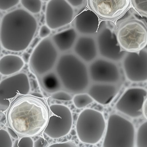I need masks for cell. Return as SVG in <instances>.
I'll return each mask as SVG.
<instances>
[{
    "mask_svg": "<svg viewBox=\"0 0 147 147\" xmlns=\"http://www.w3.org/2000/svg\"><path fill=\"white\" fill-rule=\"evenodd\" d=\"M42 84L44 90L51 94L62 90L61 82L56 73L49 72L43 75Z\"/></svg>",
    "mask_w": 147,
    "mask_h": 147,
    "instance_id": "21",
    "label": "cell"
},
{
    "mask_svg": "<svg viewBox=\"0 0 147 147\" xmlns=\"http://www.w3.org/2000/svg\"><path fill=\"white\" fill-rule=\"evenodd\" d=\"M58 50L51 38H44L38 43L30 59V66L37 74L43 76L53 69L58 60Z\"/></svg>",
    "mask_w": 147,
    "mask_h": 147,
    "instance_id": "7",
    "label": "cell"
},
{
    "mask_svg": "<svg viewBox=\"0 0 147 147\" xmlns=\"http://www.w3.org/2000/svg\"><path fill=\"white\" fill-rule=\"evenodd\" d=\"M102 144L103 147H133L135 131L132 123L115 113L108 119Z\"/></svg>",
    "mask_w": 147,
    "mask_h": 147,
    "instance_id": "6",
    "label": "cell"
},
{
    "mask_svg": "<svg viewBox=\"0 0 147 147\" xmlns=\"http://www.w3.org/2000/svg\"><path fill=\"white\" fill-rule=\"evenodd\" d=\"M92 9L99 17L112 20L122 15L128 8L130 0H88Z\"/></svg>",
    "mask_w": 147,
    "mask_h": 147,
    "instance_id": "15",
    "label": "cell"
},
{
    "mask_svg": "<svg viewBox=\"0 0 147 147\" xmlns=\"http://www.w3.org/2000/svg\"><path fill=\"white\" fill-rule=\"evenodd\" d=\"M134 7L140 14L147 16V0H131Z\"/></svg>",
    "mask_w": 147,
    "mask_h": 147,
    "instance_id": "26",
    "label": "cell"
},
{
    "mask_svg": "<svg viewBox=\"0 0 147 147\" xmlns=\"http://www.w3.org/2000/svg\"><path fill=\"white\" fill-rule=\"evenodd\" d=\"M77 36L76 30L71 28L55 34L51 38L58 50L65 52L70 50L74 45Z\"/></svg>",
    "mask_w": 147,
    "mask_h": 147,
    "instance_id": "19",
    "label": "cell"
},
{
    "mask_svg": "<svg viewBox=\"0 0 147 147\" xmlns=\"http://www.w3.org/2000/svg\"><path fill=\"white\" fill-rule=\"evenodd\" d=\"M77 146L76 144L75 143L71 141L55 143L48 146L49 147H76Z\"/></svg>",
    "mask_w": 147,
    "mask_h": 147,
    "instance_id": "31",
    "label": "cell"
},
{
    "mask_svg": "<svg viewBox=\"0 0 147 147\" xmlns=\"http://www.w3.org/2000/svg\"><path fill=\"white\" fill-rule=\"evenodd\" d=\"M51 33V29L47 25L42 26L39 32V36L42 38H46Z\"/></svg>",
    "mask_w": 147,
    "mask_h": 147,
    "instance_id": "30",
    "label": "cell"
},
{
    "mask_svg": "<svg viewBox=\"0 0 147 147\" xmlns=\"http://www.w3.org/2000/svg\"><path fill=\"white\" fill-rule=\"evenodd\" d=\"M34 142L30 136H24L19 140H16L13 144V147H34Z\"/></svg>",
    "mask_w": 147,
    "mask_h": 147,
    "instance_id": "27",
    "label": "cell"
},
{
    "mask_svg": "<svg viewBox=\"0 0 147 147\" xmlns=\"http://www.w3.org/2000/svg\"><path fill=\"white\" fill-rule=\"evenodd\" d=\"M147 95L144 88L134 87L126 90L117 101L116 109L130 117H139L142 114L143 104Z\"/></svg>",
    "mask_w": 147,
    "mask_h": 147,
    "instance_id": "14",
    "label": "cell"
},
{
    "mask_svg": "<svg viewBox=\"0 0 147 147\" xmlns=\"http://www.w3.org/2000/svg\"><path fill=\"white\" fill-rule=\"evenodd\" d=\"M24 62L20 56L7 54L0 59V73L3 75L8 76L16 74L24 67Z\"/></svg>",
    "mask_w": 147,
    "mask_h": 147,
    "instance_id": "20",
    "label": "cell"
},
{
    "mask_svg": "<svg viewBox=\"0 0 147 147\" xmlns=\"http://www.w3.org/2000/svg\"><path fill=\"white\" fill-rule=\"evenodd\" d=\"M51 97L54 99L65 101H70L73 98L70 93L63 90H59L52 94Z\"/></svg>",
    "mask_w": 147,
    "mask_h": 147,
    "instance_id": "28",
    "label": "cell"
},
{
    "mask_svg": "<svg viewBox=\"0 0 147 147\" xmlns=\"http://www.w3.org/2000/svg\"><path fill=\"white\" fill-rule=\"evenodd\" d=\"M136 144L138 147H147V121L142 123L138 130Z\"/></svg>",
    "mask_w": 147,
    "mask_h": 147,
    "instance_id": "23",
    "label": "cell"
},
{
    "mask_svg": "<svg viewBox=\"0 0 147 147\" xmlns=\"http://www.w3.org/2000/svg\"><path fill=\"white\" fill-rule=\"evenodd\" d=\"M142 114L147 120V98H145L143 106Z\"/></svg>",
    "mask_w": 147,
    "mask_h": 147,
    "instance_id": "34",
    "label": "cell"
},
{
    "mask_svg": "<svg viewBox=\"0 0 147 147\" xmlns=\"http://www.w3.org/2000/svg\"><path fill=\"white\" fill-rule=\"evenodd\" d=\"M117 84L94 83L90 85L87 93L94 100L102 105L110 103L118 91Z\"/></svg>",
    "mask_w": 147,
    "mask_h": 147,
    "instance_id": "17",
    "label": "cell"
},
{
    "mask_svg": "<svg viewBox=\"0 0 147 147\" xmlns=\"http://www.w3.org/2000/svg\"><path fill=\"white\" fill-rule=\"evenodd\" d=\"M24 7L29 12L37 13L41 11L42 3L41 0H20Z\"/></svg>",
    "mask_w": 147,
    "mask_h": 147,
    "instance_id": "24",
    "label": "cell"
},
{
    "mask_svg": "<svg viewBox=\"0 0 147 147\" xmlns=\"http://www.w3.org/2000/svg\"><path fill=\"white\" fill-rule=\"evenodd\" d=\"M50 115L47 124L45 129L51 127L53 132L50 137L59 138L67 135L71 131L73 123V117L70 109L66 105L53 104L49 107ZM44 129V130H45Z\"/></svg>",
    "mask_w": 147,
    "mask_h": 147,
    "instance_id": "10",
    "label": "cell"
},
{
    "mask_svg": "<svg viewBox=\"0 0 147 147\" xmlns=\"http://www.w3.org/2000/svg\"><path fill=\"white\" fill-rule=\"evenodd\" d=\"M98 17L92 10L83 11L75 18V29L77 32L85 35L97 34L101 27Z\"/></svg>",
    "mask_w": 147,
    "mask_h": 147,
    "instance_id": "16",
    "label": "cell"
},
{
    "mask_svg": "<svg viewBox=\"0 0 147 147\" xmlns=\"http://www.w3.org/2000/svg\"><path fill=\"white\" fill-rule=\"evenodd\" d=\"M48 144V142L44 138L40 137L34 142V147H45Z\"/></svg>",
    "mask_w": 147,
    "mask_h": 147,
    "instance_id": "32",
    "label": "cell"
},
{
    "mask_svg": "<svg viewBox=\"0 0 147 147\" xmlns=\"http://www.w3.org/2000/svg\"><path fill=\"white\" fill-rule=\"evenodd\" d=\"M73 7H78L81 6L85 0H66Z\"/></svg>",
    "mask_w": 147,
    "mask_h": 147,
    "instance_id": "33",
    "label": "cell"
},
{
    "mask_svg": "<svg viewBox=\"0 0 147 147\" xmlns=\"http://www.w3.org/2000/svg\"><path fill=\"white\" fill-rule=\"evenodd\" d=\"M30 86L28 76L25 73H17L6 78L0 83V101L5 103L0 109L3 112L9 107L11 102L19 95L27 94L30 90Z\"/></svg>",
    "mask_w": 147,
    "mask_h": 147,
    "instance_id": "9",
    "label": "cell"
},
{
    "mask_svg": "<svg viewBox=\"0 0 147 147\" xmlns=\"http://www.w3.org/2000/svg\"><path fill=\"white\" fill-rule=\"evenodd\" d=\"M115 62L104 58L95 59L88 69L90 79L94 83L117 84L121 81L122 75Z\"/></svg>",
    "mask_w": 147,
    "mask_h": 147,
    "instance_id": "11",
    "label": "cell"
},
{
    "mask_svg": "<svg viewBox=\"0 0 147 147\" xmlns=\"http://www.w3.org/2000/svg\"><path fill=\"white\" fill-rule=\"evenodd\" d=\"M74 50L78 57L86 62H92L96 57L98 52L96 42L92 37L82 36L76 40Z\"/></svg>",
    "mask_w": 147,
    "mask_h": 147,
    "instance_id": "18",
    "label": "cell"
},
{
    "mask_svg": "<svg viewBox=\"0 0 147 147\" xmlns=\"http://www.w3.org/2000/svg\"><path fill=\"white\" fill-rule=\"evenodd\" d=\"M124 76L133 82L147 81V49L125 52L121 60Z\"/></svg>",
    "mask_w": 147,
    "mask_h": 147,
    "instance_id": "8",
    "label": "cell"
},
{
    "mask_svg": "<svg viewBox=\"0 0 147 147\" xmlns=\"http://www.w3.org/2000/svg\"><path fill=\"white\" fill-rule=\"evenodd\" d=\"M74 16L73 7L66 0H50L45 11V21L51 29H56L69 24Z\"/></svg>",
    "mask_w": 147,
    "mask_h": 147,
    "instance_id": "13",
    "label": "cell"
},
{
    "mask_svg": "<svg viewBox=\"0 0 147 147\" xmlns=\"http://www.w3.org/2000/svg\"><path fill=\"white\" fill-rule=\"evenodd\" d=\"M55 69L64 90L75 94L87 90L90 86L88 69L76 55L71 53L61 55Z\"/></svg>",
    "mask_w": 147,
    "mask_h": 147,
    "instance_id": "3",
    "label": "cell"
},
{
    "mask_svg": "<svg viewBox=\"0 0 147 147\" xmlns=\"http://www.w3.org/2000/svg\"><path fill=\"white\" fill-rule=\"evenodd\" d=\"M104 21L97 34L96 44L98 51L103 58L115 62L121 61L125 52L122 51L117 40L115 32L107 26Z\"/></svg>",
    "mask_w": 147,
    "mask_h": 147,
    "instance_id": "12",
    "label": "cell"
},
{
    "mask_svg": "<svg viewBox=\"0 0 147 147\" xmlns=\"http://www.w3.org/2000/svg\"><path fill=\"white\" fill-rule=\"evenodd\" d=\"M20 0H0V9L2 11L9 9L16 5Z\"/></svg>",
    "mask_w": 147,
    "mask_h": 147,
    "instance_id": "29",
    "label": "cell"
},
{
    "mask_svg": "<svg viewBox=\"0 0 147 147\" xmlns=\"http://www.w3.org/2000/svg\"><path fill=\"white\" fill-rule=\"evenodd\" d=\"M106 123L100 111L90 108L85 109L79 114L75 125L77 136L82 142L94 145L104 135Z\"/></svg>",
    "mask_w": 147,
    "mask_h": 147,
    "instance_id": "5",
    "label": "cell"
},
{
    "mask_svg": "<svg viewBox=\"0 0 147 147\" xmlns=\"http://www.w3.org/2000/svg\"><path fill=\"white\" fill-rule=\"evenodd\" d=\"M44 1H50V0H42Z\"/></svg>",
    "mask_w": 147,
    "mask_h": 147,
    "instance_id": "36",
    "label": "cell"
},
{
    "mask_svg": "<svg viewBox=\"0 0 147 147\" xmlns=\"http://www.w3.org/2000/svg\"><path fill=\"white\" fill-rule=\"evenodd\" d=\"M72 100L75 106L78 109L84 108L92 103L94 101L88 93L84 92L75 94Z\"/></svg>",
    "mask_w": 147,
    "mask_h": 147,
    "instance_id": "22",
    "label": "cell"
},
{
    "mask_svg": "<svg viewBox=\"0 0 147 147\" xmlns=\"http://www.w3.org/2000/svg\"><path fill=\"white\" fill-rule=\"evenodd\" d=\"M116 33L121 50L136 52L147 45V24L143 20L134 16L118 21Z\"/></svg>",
    "mask_w": 147,
    "mask_h": 147,
    "instance_id": "4",
    "label": "cell"
},
{
    "mask_svg": "<svg viewBox=\"0 0 147 147\" xmlns=\"http://www.w3.org/2000/svg\"><path fill=\"white\" fill-rule=\"evenodd\" d=\"M8 132L3 129L0 130V147L13 146L12 139Z\"/></svg>",
    "mask_w": 147,
    "mask_h": 147,
    "instance_id": "25",
    "label": "cell"
},
{
    "mask_svg": "<svg viewBox=\"0 0 147 147\" xmlns=\"http://www.w3.org/2000/svg\"><path fill=\"white\" fill-rule=\"evenodd\" d=\"M48 108L39 97L31 94L19 97L6 113L9 127L21 136H33L43 131L49 118Z\"/></svg>",
    "mask_w": 147,
    "mask_h": 147,
    "instance_id": "1",
    "label": "cell"
},
{
    "mask_svg": "<svg viewBox=\"0 0 147 147\" xmlns=\"http://www.w3.org/2000/svg\"><path fill=\"white\" fill-rule=\"evenodd\" d=\"M7 130L10 135L13 138L17 139L18 137L17 135V134L11 128L7 127Z\"/></svg>",
    "mask_w": 147,
    "mask_h": 147,
    "instance_id": "35",
    "label": "cell"
},
{
    "mask_svg": "<svg viewBox=\"0 0 147 147\" xmlns=\"http://www.w3.org/2000/svg\"><path fill=\"white\" fill-rule=\"evenodd\" d=\"M37 28L36 19L28 11L22 9L11 11L5 14L1 21V45L9 51H24L32 42Z\"/></svg>",
    "mask_w": 147,
    "mask_h": 147,
    "instance_id": "2",
    "label": "cell"
}]
</instances>
